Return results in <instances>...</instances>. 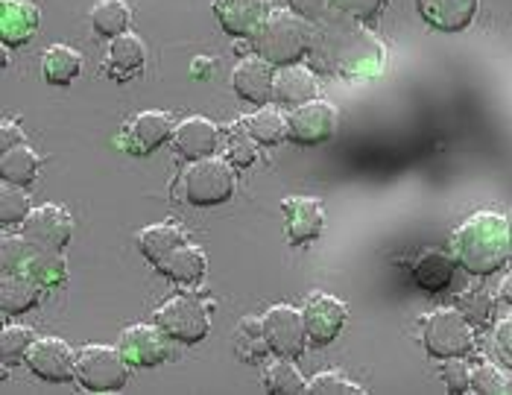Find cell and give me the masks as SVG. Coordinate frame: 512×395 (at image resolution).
Masks as SVG:
<instances>
[{"mask_svg":"<svg viewBox=\"0 0 512 395\" xmlns=\"http://www.w3.org/2000/svg\"><path fill=\"white\" fill-rule=\"evenodd\" d=\"M451 252L472 276H492L512 258V220L501 211H477L454 235Z\"/></svg>","mask_w":512,"mask_h":395,"instance_id":"obj_1","label":"cell"},{"mask_svg":"<svg viewBox=\"0 0 512 395\" xmlns=\"http://www.w3.org/2000/svg\"><path fill=\"white\" fill-rule=\"evenodd\" d=\"M314 62L337 77H372L384 62V47L372 33L337 18L319 36L314 33Z\"/></svg>","mask_w":512,"mask_h":395,"instance_id":"obj_2","label":"cell"},{"mask_svg":"<svg viewBox=\"0 0 512 395\" xmlns=\"http://www.w3.org/2000/svg\"><path fill=\"white\" fill-rule=\"evenodd\" d=\"M314 44V27L305 15L293 9H276L252 36V47L270 65H296Z\"/></svg>","mask_w":512,"mask_h":395,"instance_id":"obj_3","label":"cell"},{"mask_svg":"<svg viewBox=\"0 0 512 395\" xmlns=\"http://www.w3.org/2000/svg\"><path fill=\"white\" fill-rule=\"evenodd\" d=\"M3 273H21L41 287H59L68 278V267L56 249L39 246L24 235L3 237Z\"/></svg>","mask_w":512,"mask_h":395,"instance_id":"obj_4","label":"cell"},{"mask_svg":"<svg viewBox=\"0 0 512 395\" xmlns=\"http://www.w3.org/2000/svg\"><path fill=\"white\" fill-rule=\"evenodd\" d=\"M235 194V164L229 158H199L182 176V197L197 208L223 205Z\"/></svg>","mask_w":512,"mask_h":395,"instance_id":"obj_5","label":"cell"},{"mask_svg":"<svg viewBox=\"0 0 512 395\" xmlns=\"http://www.w3.org/2000/svg\"><path fill=\"white\" fill-rule=\"evenodd\" d=\"M422 346L439 360L466 357L474 349V325L463 311L439 308L422 322Z\"/></svg>","mask_w":512,"mask_h":395,"instance_id":"obj_6","label":"cell"},{"mask_svg":"<svg viewBox=\"0 0 512 395\" xmlns=\"http://www.w3.org/2000/svg\"><path fill=\"white\" fill-rule=\"evenodd\" d=\"M129 360L112 346H85L77 352V381L88 393H118L129 381Z\"/></svg>","mask_w":512,"mask_h":395,"instance_id":"obj_7","label":"cell"},{"mask_svg":"<svg viewBox=\"0 0 512 395\" xmlns=\"http://www.w3.org/2000/svg\"><path fill=\"white\" fill-rule=\"evenodd\" d=\"M156 325L170 340L185 343V346H194L199 340H205L211 331V319H208L205 305L197 296H185V293L158 305Z\"/></svg>","mask_w":512,"mask_h":395,"instance_id":"obj_8","label":"cell"},{"mask_svg":"<svg viewBox=\"0 0 512 395\" xmlns=\"http://www.w3.org/2000/svg\"><path fill=\"white\" fill-rule=\"evenodd\" d=\"M264 334H267V346L276 357H299L305 352L308 337V325L305 314L293 305H273L264 314Z\"/></svg>","mask_w":512,"mask_h":395,"instance_id":"obj_9","label":"cell"},{"mask_svg":"<svg viewBox=\"0 0 512 395\" xmlns=\"http://www.w3.org/2000/svg\"><path fill=\"white\" fill-rule=\"evenodd\" d=\"M337 123L340 115L331 103L325 100H311V103H302L296 109H290L287 115V135L290 141L308 147V144H322L328 141L334 132H337Z\"/></svg>","mask_w":512,"mask_h":395,"instance_id":"obj_10","label":"cell"},{"mask_svg":"<svg viewBox=\"0 0 512 395\" xmlns=\"http://www.w3.org/2000/svg\"><path fill=\"white\" fill-rule=\"evenodd\" d=\"M27 366L33 375L50 384H65L77 378V352L59 337H41L27 352Z\"/></svg>","mask_w":512,"mask_h":395,"instance_id":"obj_11","label":"cell"},{"mask_svg":"<svg viewBox=\"0 0 512 395\" xmlns=\"http://www.w3.org/2000/svg\"><path fill=\"white\" fill-rule=\"evenodd\" d=\"M21 235L39 246H47V249H56L62 252L68 243H71V235H74V220L68 214V208L62 205H39L30 211V217L21 223Z\"/></svg>","mask_w":512,"mask_h":395,"instance_id":"obj_12","label":"cell"},{"mask_svg":"<svg viewBox=\"0 0 512 395\" xmlns=\"http://www.w3.org/2000/svg\"><path fill=\"white\" fill-rule=\"evenodd\" d=\"M302 314H305V325H308V337L319 346H328L343 331V325L349 319V308L343 299H337L331 293H314L305 302Z\"/></svg>","mask_w":512,"mask_h":395,"instance_id":"obj_13","label":"cell"},{"mask_svg":"<svg viewBox=\"0 0 512 395\" xmlns=\"http://www.w3.org/2000/svg\"><path fill=\"white\" fill-rule=\"evenodd\" d=\"M118 349L138 369H153L170 355L167 334L158 325H129V328H123Z\"/></svg>","mask_w":512,"mask_h":395,"instance_id":"obj_14","label":"cell"},{"mask_svg":"<svg viewBox=\"0 0 512 395\" xmlns=\"http://www.w3.org/2000/svg\"><path fill=\"white\" fill-rule=\"evenodd\" d=\"M217 21L229 36H255L258 27L270 18L273 0H214Z\"/></svg>","mask_w":512,"mask_h":395,"instance_id":"obj_15","label":"cell"},{"mask_svg":"<svg viewBox=\"0 0 512 395\" xmlns=\"http://www.w3.org/2000/svg\"><path fill=\"white\" fill-rule=\"evenodd\" d=\"M273 68L267 59L261 56H249V59H240L232 71V88L240 100L246 103H267L273 100V91H276V77H273Z\"/></svg>","mask_w":512,"mask_h":395,"instance_id":"obj_16","label":"cell"},{"mask_svg":"<svg viewBox=\"0 0 512 395\" xmlns=\"http://www.w3.org/2000/svg\"><path fill=\"white\" fill-rule=\"evenodd\" d=\"M173 132H176L173 129V118L167 112L150 109V112H141V115H135V118L129 120V126H126V147L135 156H150V153H156L167 138H173Z\"/></svg>","mask_w":512,"mask_h":395,"instance_id":"obj_17","label":"cell"},{"mask_svg":"<svg viewBox=\"0 0 512 395\" xmlns=\"http://www.w3.org/2000/svg\"><path fill=\"white\" fill-rule=\"evenodd\" d=\"M173 147L176 153L188 161H199V158L214 156L220 150V129L217 123L208 118H188L182 120L173 132Z\"/></svg>","mask_w":512,"mask_h":395,"instance_id":"obj_18","label":"cell"},{"mask_svg":"<svg viewBox=\"0 0 512 395\" xmlns=\"http://www.w3.org/2000/svg\"><path fill=\"white\" fill-rule=\"evenodd\" d=\"M419 15L439 33H463L477 18L480 0H416Z\"/></svg>","mask_w":512,"mask_h":395,"instance_id":"obj_19","label":"cell"},{"mask_svg":"<svg viewBox=\"0 0 512 395\" xmlns=\"http://www.w3.org/2000/svg\"><path fill=\"white\" fill-rule=\"evenodd\" d=\"M284 226L293 243H308L316 240L325 229V208L314 197L284 199Z\"/></svg>","mask_w":512,"mask_h":395,"instance_id":"obj_20","label":"cell"},{"mask_svg":"<svg viewBox=\"0 0 512 395\" xmlns=\"http://www.w3.org/2000/svg\"><path fill=\"white\" fill-rule=\"evenodd\" d=\"M39 30V9L30 0H0V39L6 47H21Z\"/></svg>","mask_w":512,"mask_h":395,"instance_id":"obj_21","label":"cell"},{"mask_svg":"<svg viewBox=\"0 0 512 395\" xmlns=\"http://www.w3.org/2000/svg\"><path fill=\"white\" fill-rule=\"evenodd\" d=\"M319 94V82H316L314 71L302 68L299 62L296 65H284L276 74V91H273V100L278 106H287V109H296L302 103H311Z\"/></svg>","mask_w":512,"mask_h":395,"instance_id":"obj_22","label":"cell"},{"mask_svg":"<svg viewBox=\"0 0 512 395\" xmlns=\"http://www.w3.org/2000/svg\"><path fill=\"white\" fill-rule=\"evenodd\" d=\"M41 290L44 287L30 276L3 273V281H0V308H3V314L21 316L33 311L41 302Z\"/></svg>","mask_w":512,"mask_h":395,"instance_id":"obj_23","label":"cell"},{"mask_svg":"<svg viewBox=\"0 0 512 395\" xmlns=\"http://www.w3.org/2000/svg\"><path fill=\"white\" fill-rule=\"evenodd\" d=\"M144 62H147V44L135 33H123L118 39H112L109 53H106V71L112 77L129 79L144 68Z\"/></svg>","mask_w":512,"mask_h":395,"instance_id":"obj_24","label":"cell"},{"mask_svg":"<svg viewBox=\"0 0 512 395\" xmlns=\"http://www.w3.org/2000/svg\"><path fill=\"white\" fill-rule=\"evenodd\" d=\"M205 252L194 246V243H182L179 249H173L161 264H156L158 270L170 281L176 284H197L199 278L205 276Z\"/></svg>","mask_w":512,"mask_h":395,"instance_id":"obj_25","label":"cell"},{"mask_svg":"<svg viewBox=\"0 0 512 395\" xmlns=\"http://www.w3.org/2000/svg\"><path fill=\"white\" fill-rule=\"evenodd\" d=\"M454 264H457V258H451L448 252H439V249L422 252L419 261H416V267H413L416 284L425 287L428 293L445 290L454 281Z\"/></svg>","mask_w":512,"mask_h":395,"instance_id":"obj_26","label":"cell"},{"mask_svg":"<svg viewBox=\"0 0 512 395\" xmlns=\"http://www.w3.org/2000/svg\"><path fill=\"white\" fill-rule=\"evenodd\" d=\"M135 240H138L141 255H144L147 261H153V264H161L173 249H179L182 243H188L185 232H182L179 226H173V223H156V226H147V229H141V232H138Z\"/></svg>","mask_w":512,"mask_h":395,"instance_id":"obj_27","label":"cell"},{"mask_svg":"<svg viewBox=\"0 0 512 395\" xmlns=\"http://www.w3.org/2000/svg\"><path fill=\"white\" fill-rule=\"evenodd\" d=\"M41 161L36 156V150H30L27 144H18V147H9V150H0V179L9 182V185H33L36 176H39Z\"/></svg>","mask_w":512,"mask_h":395,"instance_id":"obj_28","label":"cell"},{"mask_svg":"<svg viewBox=\"0 0 512 395\" xmlns=\"http://www.w3.org/2000/svg\"><path fill=\"white\" fill-rule=\"evenodd\" d=\"M132 12L126 0H97L91 9V27L103 39H118L129 30Z\"/></svg>","mask_w":512,"mask_h":395,"instance_id":"obj_29","label":"cell"},{"mask_svg":"<svg viewBox=\"0 0 512 395\" xmlns=\"http://www.w3.org/2000/svg\"><path fill=\"white\" fill-rule=\"evenodd\" d=\"M41 68H44V77L50 85H71L82 71V56L68 44H53L44 53Z\"/></svg>","mask_w":512,"mask_h":395,"instance_id":"obj_30","label":"cell"},{"mask_svg":"<svg viewBox=\"0 0 512 395\" xmlns=\"http://www.w3.org/2000/svg\"><path fill=\"white\" fill-rule=\"evenodd\" d=\"M270 352L267 334H264V316H246L240 319L235 331V355L246 363H258Z\"/></svg>","mask_w":512,"mask_h":395,"instance_id":"obj_31","label":"cell"},{"mask_svg":"<svg viewBox=\"0 0 512 395\" xmlns=\"http://www.w3.org/2000/svg\"><path fill=\"white\" fill-rule=\"evenodd\" d=\"M243 126H246V132H249L258 144L276 147V144L284 141V135H287V115H281V109H276V106H264V109H258L252 118L243 120Z\"/></svg>","mask_w":512,"mask_h":395,"instance_id":"obj_32","label":"cell"},{"mask_svg":"<svg viewBox=\"0 0 512 395\" xmlns=\"http://www.w3.org/2000/svg\"><path fill=\"white\" fill-rule=\"evenodd\" d=\"M305 378L302 372L287 360V357H278L273 360L267 369H264V390L273 395H299L305 393Z\"/></svg>","mask_w":512,"mask_h":395,"instance_id":"obj_33","label":"cell"},{"mask_svg":"<svg viewBox=\"0 0 512 395\" xmlns=\"http://www.w3.org/2000/svg\"><path fill=\"white\" fill-rule=\"evenodd\" d=\"M33 331L27 325H6L0 334V363L3 366H15L21 360H27V352L33 346Z\"/></svg>","mask_w":512,"mask_h":395,"instance_id":"obj_34","label":"cell"},{"mask_svg":"<svg viewBox=\"0 0 512 395\" xmlns=\"http://www.w3.org/2000/svg\"><path fill=\"white\" fill-rule=\"evenodd\" d=\"M30 197L24 194L21 185H3L0 188V223L12 226V223H24L30 217Z\"/></svg>","mask_w":512,"mask_h":395,"instance_id":"obj_35","label":"cell"},{"mask_svg":"<svg viewBox=\"0 0 512 395\" xmlns=\"http://www.w3.org/2000/svg\"><path fill=\"white\" fill-rule=\"evenodd\" d=\"M472 393L477 395H504L510 393L507 375L492 366V363H480L472 369Z\"/></svg>","mask_w":512,"mask_h":395,"instance_id":"obj_36","label":"cell"},{"mask_svg":"<svg viewBox=\"0 0 512 395\" xmlns=\"http://www.w3.org/2000/svg\"><path fill=\"white\" fill-rule=\"evenodd\" d=\"M305 393L308 395H366L363 387H357L352 384L346 375H340V372H322V375H316L314 381L305 387Z\"/></svg>","mask_w":512,"mask_h":395,"instance_id":"obj_37","label":"cell"},{"mask_svg":"<svg viewBox=\"0 0 512 395\" xmlns=\"http://www.w3.org/2000/svg\"><path fill=\"white\" fill-rule=\"evenodd\" d=\"M255 138L246 132V126L240 123L235 132L229 135V147H226V158L235 164V167H252V161L258 158V150H255Z\"/></svg>","mask_w":512,"mask_h":395,"instance_id":"obj_38","label":"cell"},{"mask_svg":"<svg viewBox=\"0 0 512 395\" xmlns=\"http://www.w3.org/2000/svg\"><path fill=\"white\" fill-rule=\"evenodd\" d=\"M460 308H463V314L469 316L472 325H486L492 319V311H495V299L483 287H477V290H469L460 299Z\"/></svg>","mask_w":512,"mask_h":395,"instance_id":"obj_39","label":"cell"},{"mask_svg":"<svg viewBox=\"0 0 512 395\" xmlns=\"http://www.w3.org/2000/svg\"><path fill=\"white\" fill-rule=\"evenodd\" d=\"M331 9L340 12V15H349L355 21H375L384 9H387V0H331Z\"/></svg>","mask_w":512,"mask_h":395,"instance_id":"obj_40","label":"cell"},{"mask_svg":"<svg viewBox=\"0 0 512 395\" xmlns=\"http://www.w3.org/2000/svg\"><path fill=\"white\" fill-rule=\"evenodd\" d=\"M442 381H445V387H448L451 395L469 393L472 390V369L466 366L463 357H451L442 366Z\"/></svg>","mask_w":512,"mask_h":395,"instance_id":"obj_41","label":"cell"},{"mask_svg":"<svg viewBox=\"0 0 512 395\" xmlns=\"http://www.w3.org/2000/svg\"><path fill=\"white\" fill-rule=\"evenodd\" d=\"M495 352L501 357V363H507L512 369V316L501 319L495 328Z\"/></svg>","mask_w":512,"mask_h":395,"instance_id":"obj_42","label":"cell"},{"mask_svg":"<svg viewBox=\"0 0 512 395\" xmlns=\"http://www.w3.org/2000/svg\"><path fill=\"white\" fill-rule=\"evenodd\" d=\"M293 12L305 15L308 21H322L331 9V0H290Z\"/></svg>","mask_w":512,"mask_h":395,"instance_id":"obj_43","label":"cell"},{"mask_svg":"<svg viewBox=\"0 0 512 395\" xmlns=\"http://www.w3.org/2000/svg\"><path fill=\"white\" fill-rule=\"evenodd\" d=\"M18 144H24V132H21V126H18V123H12V120H3V126H0V150L18 147Z\"/></svg>","mask_w":512,"mask_h":395,"instance_id":"obj_44","label":"cell"},{"mask_svg":"<svg viewBox=\"0 0 512 395\" xmlns=\"http://www.w3.org/2000/svg\"><path fill=\"white\" fill-rule=\"evenodd\" d=\"M498 293H501V299H504L507 305H512V273L510 276H504L501 287H498Z\"/></svg>","mask_w":512,"mask_h":395,"instance_id":"obj_45","label":"cell"}]
</instances>
